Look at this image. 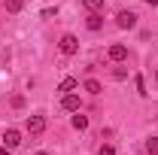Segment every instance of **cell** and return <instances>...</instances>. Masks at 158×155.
<instances>
[{
  "mask_svg": "<svg viewBox=\"0 0 158 155\" xmlns=\"http://www.w3.org/2000/svg\"><path fill=\"white\" fill-rule=\"evenodd\" d=\"M82 88H85L88 94H100V91H103V85H100L98 79H85V85H82Z\"/></svg>",
  "mask_w": 158,
  "mask_h": 155,
  "instance_id": "9c48e42d",
  "label": "cell"
},
{
  "mask_svg": "<svg viewBox=\"0 0 158 155\" xmlns=\"http://www.w3.org/2000/svg\"><path fill=\"white\" fill-rule=\"evenodd\" d=\"M110 61H128V46L113 43V46H110Z\"/></svg>",
  "mask_w": 158,
  "mask_h": 155,
  "instance_id": "5b68a950",
  "label": "cell"
},
{
  "mask_svg": "<svg viewBox=\"0 0 158 155\" xmlns=\"http://www.w3.org/2000/svg\"><path fill=\"white\" fill-rule=\"evenodd\" d=\"M43 131H46V119L43 116H27V134H43Z\"/></svg>",
  "mask_w": 158,
  "mask_h": 155,
  "instance_id": "3957f363",
  "label": "cell"
},
{
  "mask_svg": "<svg viewBox=\"0 0 158 155\" xmlns=\"http://www.w3.org/2000/svg\"><path fill=\"white\" fill-rule=\"evenodd\" d=\"M98 155H116V146H110V143H103L98 149Z\"/></svg>",
  "mask_w": 158,
  "mask_h": 155,
  "instance_id": "4fadbf2b",
  "label": "cell"
},
{
  "mask_svg": "<svg viewBox=\"0 0 158 155\" xmlns=\"http://www.w3.org/2000/svg\"><path fill=\"white\" fill-rule=\"evenodd\" d=\"M85 27H88V31H100V27H103V15H98V12H91V15L85 19Z\"/></svg>",
  "mask_w": 158,
  "mask_h": 155,
  "instance_id": "52a82bcc",
  "label": "cell"
},
{
  "mask_svg": "<svg viewBox=\"0 0 158 155\" xmlns=\"http://www.w3.org/2000/svg\"><path fill=\"white\" fill-rule=\"evenodd\" d=\"M58 49H61V55H67V58H70V55H76V52H79V40L73 37V34H64L61 43H58Z\"/></svg>",
  "mask_w": 158,
  "mask_h": 155,
  "instance_id": "6da1fadb",
  "label": "cell"
},
{
  "mask_svg": "<svg viewBox=\"0 0 158 155\" xmlns=\"http://www.w3.org/2000/svg\"><path fill=\"white\" fill-rule=\"evenodd\" d=\"M61 107H64V110H70V113H79V107H82V103H79V94L67 91V94L61 97Z\"/></svg>",
  "mask_w": 158,
  "mask_h": 155,
  "instance_id": "277c9868",
  "label": "cell"
},
{
  "mask_svg": "<svg viewBox=\"0 0 158 155\" xmlns=\"http://www.w3.org/2000/svg\"><path fill=\"white\" fill-rule=\"evenodd\" d=\"M76 85H79V82H76V79H73V76H64V79H61V82H58V91H61V94H67V91H73Z\"/></svg>",
  "mask_w": 158,
  "mask_h": 155,
  "instance_id": "ba28073f",
  "label": "cell"
},
{
  "mask_svg": "<svg viewBox=\"0 0 158 155\" xmlns=\"http://www.w3.org/2000/svg\"><path fill=\"white\" fill-rule=\"evenodd\" d=\"M146 152H149V155H158V137H149V140H146Z\"/></svg>",
  "mask_w": 158,
  "mask_h": 155,
  "instance_id": "8fae6325",
  "label": "cell"
},
{
  "mask_svg": "<svg viewBox=\"0 0 158 155\" xmlns=\"http://www.w3.org/2000/svg\"><path fill=\"white\" fill-rule=\"evenodd\" d=\"M146 3H149V6H158V0H146Z\"/></svg>",
  "mask_w": 158,
  "mask_h": 155,
  "instance_id": "2e32d148",
  "label": "cell"
},
{
  "mask_svg": "<svg viewBox=\"0 0 158 155\" xmlns=\"http://www.w3.org/2000/svg\"><path fill=\"white\" fill-rule=\"evenodd\" d=\"M85 9L98 12V9H103V0H85Z\"/></svg>",
  "mask_w": 158,
  "mask_h": 155,
  "instance_id": "7c38bea8",
  "label": "cell"
},
{
  "mask_svg": "<svg viewBox=\"0 0 158 155\" xmlns=\"http://www.w3.org/2000/svg\"><path fill=\"white\" fill-rule=\"evenodd\" d=\"M116 24L122 31H131V27H137V12H128V9H122L116 15Z\"/></svg>",
  "mask_w": 158,
  "mask_h": 155,
  "instance_id": "7a4b0ae2",
  "label": "cell"
},
{
  "mask_svg": "<svg viewBox=\"0 0 158 155\" xmlns=\"http://www.w3.org/2000/svg\"><path fill=\"white\" fill-rule=\"evenodd\" d=\"M73 128H76V131H85V128H88V116L76 113V116H73Z\"/></svg>",
  "mask_w": 158,
  "mask_h": 155,
  "instance_id": "30bf717a",
  "label": "cell"
},
{
  "mask_svg": "<svg viewBox=\"0 0 158 155\" xmlns=\"http://www.w3.org/2000/svg\"><path fill=\"white\" fill-rule=\"evenodd\" d=\"M19 143H21V134L15 131V128H9V131L3 134V146H6V149H15Z\"/></svg>",
  "mask_w": 158,
  "mask_h": 155,
  "instance_id": "8992f818",
  "label": "cell"
},
{
  "mask_svg": "<svg viewBox=\"0 0 158 155\" xmlns=\"http://www.w3.org/2000/svg\"><path fill=\"white\" fill-rule=\"evenodd\" d=\"M37 155H49V152H37Z\"/></svg>",
  "mask_w": 158,
  "mask_h": 155,
  "instance_id": "e0dca14e",
  "label": "cell"
},
{
  "mask_svg": "<svg viewBox=\"0 0 158 155\" xmlns=\"http://www.w3.org/2000/svg\"><path fill=\"white\" fill-rule=\"evenodd\" d=\"M134 82H137V91H140V94H146V82H143V76H137Z\"/></svg>",
  "mask_w": 158,
  "mask_h": 155,
  "instance_id": "9a60e30c",
  "label": "cell"
},
{
  "mask_svg": "<svg viewBox=\"0 0 158 155\" xmlns=\"http://www.w3.org/2000/svg\"><path fill=\"white\" fill-rule=\"evenodd\" d=\"M6 9H9V12H19V9H21V0H6Z\"/></svg>",
  "mask_w": 158,
  "mask_h": 155,
  "instance_id": "5bb4252c",
  "label": "cell"
}]
</instances>
